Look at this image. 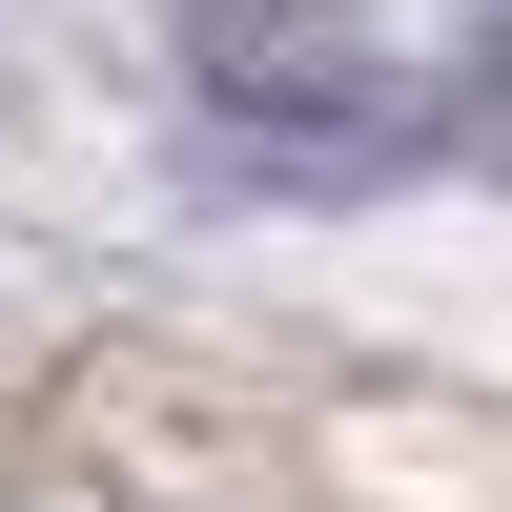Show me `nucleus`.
Returning a JSON list of instances; mask_svg holds the SVG:
<instances>
[{
    "label": "nucleus",
    "mask_w": 512,
    "mask_h": 512,
    "mask_svg": "<svg viewBox=\"0 0 512 512\" xmlns=\"http://www.w3.org/2000/svg\"><path fill=\"white\" fill-rule=\"evenodd\" d=\"M492 21H512V0H492Z\"/></svg>",
    "instance_id": "nucleus-2"
},
{
    "label": "nucleus",
    "mask_w": 512,
    "mask_h": 512,
    "mask_svg": "<svg viewBox=\"0 0 512 512\" xmlns=\"http://www.w3.org/2000/svg\"><path fill=\"white\" fill-rule=\"evenodd\" d=\"M164 62H185V103L226 144H287V164H369L410 123L369 0H164Z\"/></svg>",
    "instance_id": "nucleus-1"
}]
</instances>
